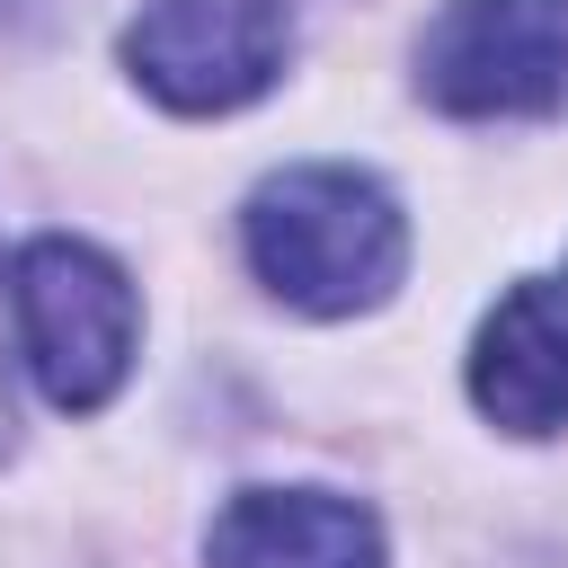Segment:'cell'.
Masks as SVG:
<instances>
[{"instance_id":"1","label":"cell","mask_w":568,"mask_h":568,"mask_svg":"<svg viewBox=\"0 0 568 568\" xmlns=\"http://www.w3.org/2000/svg\"><path fill=\"white\" fill-rule=\"evenodd\" d=\"M240 231H248V266L266 275V293H284L311 320L373 311L399 284V266H408L399 204L382 195V178L337 169V160H311V169L266 178L248 195Z\"/></svg>"},{"instance_id":"2","label":"cell","mask_w":568,"mask_h":568,"mask_svg":"<svg viewBox=\"0 0 568 568\" xmlns=\"http://www.w3.org/2000/svg\"><path fill=\"white\" fill-rule=\"evenodd\" d=\"M9 311H18V355L53 408H98L133 373V284L106 248L89 240H27L9 266Z\"/></svg>"},{"instance_id":"3","label":"cell","mask_w":568,"mask_h":568,"mask_svg":"<svg viewBox=\"0 0 568 568\" xmlns=\"http://www.w3.org/2000/svg\"><path fill=\"white\" fill-rule=\"evenodd\" d=\"M417 80L453 115H550L568 106V0H444Z\"/></svg>"},{"instance_id":"4","label":"cell","mask_w":568,"mask_h":568,"mask_svg":"<svg viewBox=\"0 0 568 568\" xmlns=\"http://www.w3.org/2000/svg\"><path fill=\"white\" fill-rule=\"evenodd\" d=\"M284 0H151L124 27L133 80L178 115H231L284 71Z\"/></svg>"},{"instance_id":"5","label":"cell","mask_w":568,"mask_h":568,"mask_svg":"<svg viewBox=\"0 0 568 568\" xmlns=\"http://www.w3.org/2000/svg\"><path fill=\"white\" fill-rule=\"evenodd\" d=\"M470 399L506 435H550L568 426V293L559 284H515L479 320L470 346Z\"/></svg>"},{"instance_id":"6","label":"cell","mask_w":568,"mask_h":568,"mask_svg":"<svg viewBox=\"0 0 568 568\" xmlns=\"http://www.w3.org/2000/svg\"><path fill=\"white\" fill-rule=\"evenodd\" d=\"M204 568H382V524L355 497L248 488L213 515Z\"/></svg>"},{"instance_id":"7","label":"cell","mask_w":568,"mask_h":568,"mask_svg":"<svg viewBox=\"0 0 568 568\" xmlns=\"http://www.w3.org/2000/svg\"><path fill=\"white\" fill-rule=\"evenodd\" d=\"M9 426H18V417H9V364H0V453H9Z\"/></svg>"}]
</instances>
